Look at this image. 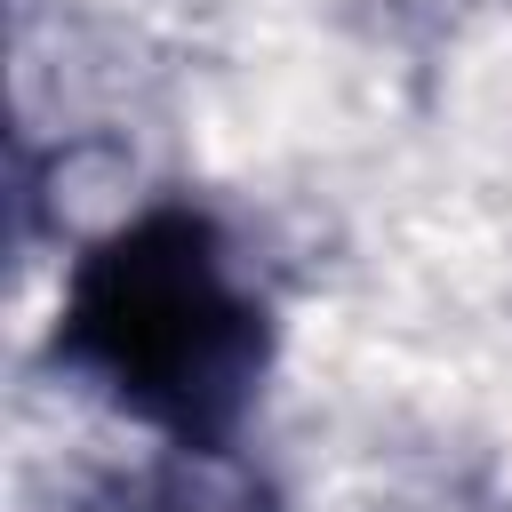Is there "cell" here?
<instances>
[{
	"label": "cell",
	"instance_id": "obj_1",
	"mask_svg": "<svg viewBox=\"0 0 512 512\" xmlns=\"http://www.w3.org/2000/svg\"><path fill=\"white\" fill-rule=\"evenodd\" d=\"M48 352L168 448H232L272 368V312L208 208L152 200L72 256Z\"/></svg>",
	"mask_w": 512,
	"mask_h": 512
},
{
	"label": "cell",
	"instance_id": "obj_2",
	"mask_svg": "<svg viewBox=\"0 0 512 512\" xmlns=\"http://www.w3.org/2000/svg\"><path fill=\"white\" fill-rule=\"evenodd\" d=\"M128 512H272V488L232 464V448H168V464L128 488Z\"/></svg>",
	"mask_w": 512,
	"mask_h": 512
}]
</instances>
